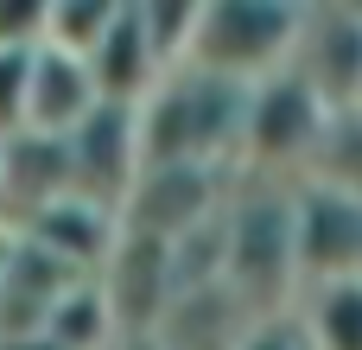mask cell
I'll return each mask as SVG.
<instances>
[{
	"label": "cell",
	"instance_id": "cell-8",
	"mask_svg": "<svg viewBox=\"0 0 362 350\" xmlns=\"http://www.w3.org/2000/svg\"><path fill=\"white\" fill-rule=\"evenodd\" d=\"M95 287H102V300H108V312H115V332H121L127 344L159 338V325H165V312H172V300H178L172 242H153V236H127V230H121V242H115L108 268L95 274Z\"/></svg>",
	"mask_w": 362,
	"mask_h": 350
},
{
	"label": "cell",
	"instance_id": "cell-7",
	"mask_svg": "<svg viewBox=\"0 0 362 350\" xmlns=\"http://www.w3.org/2000/svg\"><path fill=\"white\" fill-rule=\"evenodd\" d=\"M70 147V185L76 198L102 204L121 217L134 179L146 172V153H140V108H121V102H95V115L64 140Z\"/></svg>",
	"mask_w": 362,
	"mask_h": 350
},
{
	"label": "cell",
	"instance_id": "cell-11",
	"mask_svg": "<svg viewBox=\"0 0 362 350\" xmlns=\"http://www.w3.org/2000/svg\"><path fill=\"white\" fill-rule=\"evenodd\" d=\"M19 236H25V242H38V249H45L51 261H64L70 274L95 281V274L108 268L115 242H121V217L70 191V198L45 204L38 217H25V223H19Z\"/></svg>",
	"mask_w": 362,
	"mask_h": 350
},
{
	"label": "cell",
	"instance_id": "cell-16",
	"mask_svg": "<svg viewBox=\"0 0 362 350\" xmlns=\"http://www.w3.org/2000/svg\"><path fill=\"white\" fill-rule=\"evenodd\" d=\"M115 13H121V0H51L45 45H57V51H70V57L89 64V51L102 45V32L115 26Z\"/></svg>",
	"mask_w": 362,
	"mask_h": 350
},
{
	"label": "cell",
	"instance_id": "cell-15",
	"mask_svg": "<svg viewBox=\"0 0 362 350\" xmlns=\"http://www.w3.org/2000/svg\"><path fill=\"white\" fill-rule=\"evenodd\" d=\"M305 338L312 350H362V281L305 287Z\"/></svg>",
	"mask_w": 362,
	"mask_h": 350
},
{
	"label": "cell",
	"instance_id": "cell-19",
	"mask_svg": "<svg viewBox=\"0 0 362 350\" xmlns=\"http://www.w3.org/2000/svg\"><path fill=\"white\" fill-rule=\"evenodd\" d=\"M25 89H32V51H0V140L25 134Z\"/></svg>",
	"mask_w": 362,
	"mask_h": 350
},
{
	"label": "cell",
	"instance_id": "cell-10",
	"mask_svg": "<svg viewBox=\"0 0 362 350\" xmlns=\"http://www.w3.org/2000/svg\"><path fill=\"white\" fill-rule=\"evenodd\" d=\"M293 70L331 108H362V6H305Z\"/></svg>",
	"mask_w": 362,
	"mask_h": 350
},
{
	"label": "cell",
	"instance_id": "cell-4",
	"mask_svg": "<svg viewBox=\"0 0 362 350\" xmlns=\"http://www.w3.org/2000/svg\"><path fill=\"white\" fill-rule=\"evenodd\" d=\"M331 102L286 64V70H274L267 83H255L248 89V108H242V147H235V166H248L255 179L267 172V179H286V172H299V166H312L318 159V147H325V128H331Z\"/></svg>",
	"mask_w": 362,
	"mask_h": 350
},
{
	"label": "cell",
	"instance_id": "cell-2",
	"mask_svg": "<svg viewBox=\"0 0 362 350\" xmlns=\"http://www.w3.org/2000/svg\"><path fill=\"white\" fill-rule=\"evenodd\" d=\"M223 287L255 312H293L299 293V249H293V185H242L223 204Z\"/></svg>",
	"mask_w": 362,
	"mask_h": 350
},
{
	"label": "cell",
	"instance_id": "cell-13",
	"mask_svg": "<svg viewBox=\"0 0 362 350\" xmlns=\"http://www.w3.org/2000/svg\"><path fill=\"white\" fill-rule=\"evenodd\" d=\"M89 77H95L102 102H121V108H140V102H146V96L159 89L165 64H159L153 38H146L140 0H121L115 26H108V32H102V45L89 51Z\"/></svg>",
	"mask_w": 362,
	"mask_h": 350
},
{
	"label": "cell",
	"instance_id": "cell-12",
	"mask_svg": "<svg viewBox=\"0 0 362 350\" xmlns=\"http://www.w3.org/2000/svg\"><path fill=\"white\" fill-rule=\"evenodd\" d=\"M70 147L57 134H13L0 147V230H19L25 217H38L45 204L70 198Z\"/></svg>",
	"mask_w": 362,
	"mask_h": 350
},
{
	"label": "cell",
	"instance_id": "cell-22",
	"mask_svg": "<svg viewBox=\"0 0 362 350\" xmlns=\"http://www.w3.org/2000/svg\"><path fill=\"white\" fill-rule=\"evenodd\" d=\"M0 147H6V140H0Z\"/></svg>",
	"mask_w": 362,
	"mask_h": 350
},
{
	"label": "cell",
	"instance_id": "cell-5",
	"mask_svg": "<svg viewBox=\"0 0 362 350\" xmlns=\"http://www.w3.org/2000/svg\"><path fill=\"white\" fill-rule=\"evenodd\" d=\"M293 249H299V287L362 281V198L325 179L293 185Z\"/></svg>",
	"mask_w": 362,
	"mask_h": 350
},
{
	"label": "cell",
	"instance_id": "cell-9",
	"mask_svg": "<svg viewBox=\"0 0 362 350\" xmlns=\"http://www.w3.org/2000/svg\"><path fill=\"white\" fill-rule=\"evenodd\" d=\"M83 274H70L64 261H51L38 242H25L19 230H0V344L13 338H38L45 319L57 312V300L76 287Z\"/></svg>",
	"mask_w": 362,
	"mask_h": 350
},
{
	"label": "cell",
	"instance_id": "cell-18",
	"mask_svg": "<svg viewBox=\"0 0 362 350\" xmlns=\"http://www.w3.org/2000/svg\"><path fill=\"white\" fill-rule=\"evenodd\" d=\"M197 13H204V0H140L146 38H153V51H159L165 77H172V70H185L191 38H197Z\"/></svg>",
	"mask_w": 362,
	"mask_h": 350
},
{
	"label": "cell",
	"instance_id": "cell-17",
	"mask_svg": "<svg viewBox=\"0 0 362 350\" xmlns=\"http://www.w3.org/2000/svg\"><path fill=\"white\" fill-rule=\"evenodd\" d=\"M312 179L325 185H344L362 198V108H337L331 128H325V147L312 159Z\"/></svg>",
	"mask_w": 362,
	"mask_h": 350
},
{
	"label": "cell",
	"instance_id": "cell-14",
	"mask_svg": "<svg viewBox=\"0 0 362 350\" xmlns=\"http://www.w3.org/2000/svg\"><path fill=\"white\" fill-rule=\"evenodd\" d=\"M95 102H102V89H95V77H89L83 57H70L57 45H38L32 51V89H25V128L32 134L70 140L95 115Z\"/></svg>",
	"mask_w": 362,
	"mask_h": 350
},
{
	"label": "cell",
	"instance_id": "cell-21",
	"mask_svg": "<svg viewBox=\"0 0 362 350\" xmlns=\"http://www.w3.org/2000/svg\"><path fill=\"white\" fill-rule=\"evenodd\" d=\"M242 350H312V338H305L299 312H274V319H255V332L242 338Z\"/></svg>",
	"mask_w": 362,
	"mask_h": 350
},
{
	"label": "cell",
	"instance_id": "cell-3",
	"mask_svg": "<svg viewBox=\"0 0 362 350\" xmlns=\"http://www.w3.org/2000/svg\"><path fill=\"white\" fill-rule=\"evenodd\" d=\"M299 32H305V6H286V0H204L185 64L255 89V83H267L274 70L293 64Z\"/></svg>",
	"mask_w": 362,
	"mask_h": 350
},
{
	"label": "cell",
	"instance_id": "cell-1",
	"mask_svg": "<svg viewBox=\"0 0 362 350\" xmlns=\"http://www.w3.org/2000/svg\"><path fill=\"white\" fill-rule=\"evenodd\" d=\"M248 83L210 70H172L140 102V153L146 166H229L242 147Z\"/></svg>",
	"mask_w": 362,
	"mask_h": 350
},
{
	"label": "cell",
	"instance_id": "cell-20",
	"mask_svg": "<svg viewBox=\"0 0 362 350\" xmlns=\"http://www.w3.org/2000/svg\"><path fill=\"white\" fill-rule=\"evenodd\" d=\"M45 19H51V0H0V51H38Z\"/></svg>",
	"mask_w": 362,
	"mask_h": 350
},
{
	"label": "cell",
	"instance_id": "cell-6",
	"mask_svg": "<svg viewBox=\"0 0 362 350\" xmlns=\"http://www.w3.org/2000/svg\"><path fill=\"white\" fill-rule=\"evenodd\" d=\"M229 204L223 191V166H146L121 204V230L127 236H153V242H178L204 223H216Z\"/></svg>",
	"mask_w": 362,
	"mask_h": 350
}]
</instances>
